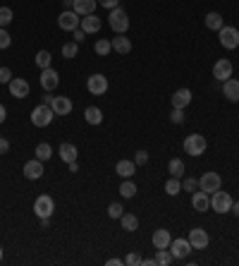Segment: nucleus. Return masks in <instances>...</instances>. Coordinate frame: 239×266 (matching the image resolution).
Listing matches in <instances>:
<instances>
[{"mask_svg": "<svg viewBox=\"0 0 239 266\" xmlns=\"http://www.w3.org/2000/svg\"><path fill=\"white\" fill-rule=\"evenodd\" d=\"M98 5L108 8V10H115V8H120V0H98Z\"/></svg>", "mask_w": 239, "mask_h": 266, "instance_id": "a18cd8bd", "label": "nucleus"}, {"mask_svg": "<svg viewBox=\"0 0 239 266\" xmlns=\"http://www.w3.org/2000/svg\"><path fill=\"white\" fill-rule=\"evenodd\" d=\"M79 53V44L76 41H70V44L62 46V58H76Z\"/></svg>", "mask_w": 239, "mask_h": 266, "instance_id": "c9c22d12", "label": "nucleus"}, {"mask_svg": "<svg viewBox=\"0 0 239 266\" xmlns=\"http://www.w3.org/2000/svg\"><path fill=\"white\" fill-rule=\"evenodd\" d=\"M34 154H36V158H38V161H48V158L53 156V149H50V144H48V142H41V144L36 146V151H34Z\"/></svg>", "mask_w": 239, "mask_h": 266, "instance_id": "473e14b6", "label": "nucleus"}, {"mask_svg": "<svg viewBox=\"0 0 239 266\" xmlns=\"http://www.w3.org/2000/svg\"><path fill=\"white\" fill-rule=\"evenodd\" d=\"M96 5H98V0H74L72 10H74L79 17H86V15H94V12H96Z\"/></svg>", "mask_w": 239, "mask_h": 266, "instance_id": "6ab92c4d", "label": "nucleus"}, {"mask_svg": "<svg viewBox=\"0 0 239 266\" xmlns=\"http://www.w3.org/2000/svg\"><path fill=\"white\" fill-rule=\"evenodd\" d=\"M220 187H222V177L218 175L216 170H210V173H204V175H201V180H198V189H204V192H208V194L218 192Z\"/></svg>", "mask_w": 239, "mask_h": 266, "instance_id": "423d86ee", "label": "nucleus"}, {"mask_svg": "<svg viewBox=\"0 0 239 266\" xmlns=\"http://www.w3.org/2000/svg\"><path fill=\"white\" fill-rule=\"evenodd\" d=\"M115 173H118L120 177H132L134 173H136V163L134 161H118V166H115Z\"/></svg>", "mask_w": 239, "mask_h": 266, "instance_id": "393cba45", "label": "nucleus"}, {"mask_svg": "<svg viewBox=\"0 0 239 266\" xmlns=\"http://www.w3.org/2000/svg\"><path fill=\"white\" fill-rule=\"evenodd\" d=\"M165 192H168L170 197H177V194L182 192V180H180V177H172V175H170V180L165 182Z\"/></svg>", "mask_w": 239, "mask_h": 266, "instance_id": "7c9ffc66", "label": "nucleus"}, {"mask_svg": "<svg viewBox=\"0 0 239 266\" xmlns=\"http://www.w3.org/2000/svg\"><path fill=\"white\" fill-rule=\"evenodd\" d=\"M67 166H70V173H76V170H79V166H76V161H72V163H67Z\"/></svg>", "mask_w": 239, "mask_h": 266, "instance_id": "603ef678", "label": "nucleus"}, {"mask_svg": "<svg viewBox=\"0 0 239 266\" xmlns=\"http://www.w3.org/2000/svg\"><path fill=\"white\" fill-rule=\"evenodd\" d=\"M222 94H225V99L232 101V103H237L239 101V79L230 77L222 82Z\"/></svg>", "mask_w": 239, "mask_h": 266, "instance_id": "f3484780", "label": "nucleus"}, {"mask_svg": "<svg viewBox=\"0 0 239 266\" xmlns=\"http://www.w3.org/2000/svg\"><path fill=\"white\" fill-rule=\"evenodd\" d=\"M196 187H198V180H194V177L182 180V189H184V192H196Z\"/></svg>", "mask_w": 239, "mask_h": 266, "instance_id": "79ce46f5", "label": "nucleus"}, {"mask_svg": "<svg viewBox=\"0 0 239 266\" xmlns=\"http://www.w3.org/2000/svg\"><path fill=\"white\" fill-rule=\"evenodd\" d=\"M153 259H156V264H160V266H170V264H172V261H174L172 252H170L168 247H165V249H158Z\"/></svg>", "mask_w": 239, "mask_h": 266, "instance_id": "c756f323", "label": "nucleus"}, {"mask_svg": "<svg viewBox=\"0 0 239 266\" xmlns=\"http://www.w3.org/2000/svg\"><path fill=\"white\" fill-rule=\"evenodd\" d=\"M76 156H79V151H76V146L72 144V142H62V144H60V158H62L65 163L76 161Z\"/></svg>", "mask_w": 239, "mask_h": 266, "instance_id": "b1692460", "label": "nucleus"}, {"mask_svg": "<svg viewBox=\"0 0 239 266\" xmlns=\"http://www.w3.org/2000/svg\"><path fill=\"white\" fill-rule=\"evenodd\" d=\"M189 103H192V91L189 89H177L172 94V108H182L184 111Z\"/></svg>", "mask_w": 239, "mask_h": 266, "instance_id": "4be33fe9", "label": "nucleus"}, {"mask_svg": "<svg viewBox=\"0 0 239 266\" xmlns=\"http://www.w3.org/2000/svg\"><path fill=\"white\" fill-rule=\"evenodd\" d=\"M232 197H230L228 192H213L210 194V209L216 211V213H228V211H232Z\"/></svg>", "mask_w": 239, "mask_h": 266, "instance_id": "20e7f679", "label": "nucleus"}, {"mask_svg": "<svg viewBox=\"0 0 239 266\" xmlns=\"http://www.w3.org/2000/svg\"><path fill=\"white\" fill-rule=\"evenodd\" d=\"M86 89H88V94H94V96H103V94L108 91V77L100 75V72L91 75V77L86 79Z\"/></svg>", "mask_w": 239, "mask_h": 266, "instance_id": "6e6552de", "label": "nucleus"}, {"mask_svg": "<svg viewBox=\"0 0 239 266\" xmlns=\"http://www.w3.org/2000/svg\"><path fill=\"white\" fill-rule=\"evenodd\" d=\"M10 151V142L5 137H0V154H8Z\"/></svg>", "mask_w": 239, "mask_h": 266, "instance_id": "de8ad7c7", "label": "nucleus"}, {"mask_svg": "<svg viewBox=\"0 0 239 266\" xmlns=\"http://www.w3.org/2000/svg\"><path fill=\"white\" fill-rule=\"evenodd\" d=\"M206 149H208V142L204 134H189L184 139V151L189 156H194V158L201 154H206Z\"/></svg>", "mask_w": 239, "mask_h": 266, "instance_id": "7ed1b4c3", "label": "nucleus"}, {"mask_svg": "<svg viewBox=\"0 0 239 266\" xmlns=\"http://www.w3.org/2000/svg\"><path fill=\"white\" fill-rule=\"evenodd\" d=\"M84 120H86L88 125H100V122H103V113H100V108H96V106H88L86 111H84Z\"/></svg>", "mask_w": 239, "mask_h": 266, "instance_id": "bb28decb", "label": "nucleus"}, {"mask_svg": "<svg viewBox=\"0 0 239 266\" xmlns=\"http://www.w3.org/2000/svg\"><path fill=\"white\" fill-rule=\"evenodd\" d=\"M14 20V15H12L10 8H0V27H5L8 29V24Z\"/></svg>", "mask_w": 239, "mask_h": 266, "instance_id": "e433bc0d", "label": "nucleus"}, {"mask_svg": "<svg viewBox=\"0 0 239 266\" xmlns=\"http://www.w3.org/2000/svg\"><path fill=\"white\" fill-rule=\"evenodd\" d=\"M55 111V115H70L72 113V108H74V103L67 99V96H55L53 101V106H50Z\"/></svg>", "mask_w": 239, "mask_h": 266, "instance_id": "412c9836", "label": "nucleus"}, {"mask_svg": "<svg viewBox=\"0 0 239 266\" xmlns=\"http://www.w3.org/2000/svg\"><path fill=\"white\" fill-rule=\"evenodd\" d=\"M55 118V111L48 106V103H41L32 111V125L34 127H48Z\"/></svg>", "mask_w": 239, "mask_h": 266, "instance_id": "f257e3e1", "label": "nucleus"}, {"mask_svg": "<svg viewBox=\"0 0 239 266\" xmlns=\"http://www.w3.org/2000/svg\"><path fill=\"white\" fill-rule=\"evenodd\" d=\"M120 223H122V228H124L127 233L139 230V216H134V213H122V216H120Z\"/></svg>", "mask_w": 239, "mask_h": 266, "instance_id": "a878e982", "label": "nucleus"}, {"mask_svg": "<svg viewBox=\"0 0 239 266\" xmlns=\"http://www.w3.org/2000/svg\"><path fill=\"white\" fill-rule=\"evenodd\" d=\"M38 82H41V89H46V91H55L58 84H60V75L55 72L53 67H46V70H41Z\"/></svg>", "mask_w": 239, "mask_h": 266, "instance_id": "9b49d317", "label": "nucleus"}, {"mask_svg": "<svg viewBox=\"0 0 239 266\" xmlns=\"http://www.w3.org/2000/svg\"><path fill=\"white\" fill-rule=\"evenodd\" d=\"M50 63H53V56H50L48 51H38V53H36V65L41 67V70L50 67Z\"/></svg>", "mask_w": 239, "mask_h": 266, "instance_id": "f704fd0d", "label": "nucleus"}, {"mask_svg": "<svg viewBox=\"0 0 239 266\" xmlns=\"http://www.w3.org/2000/svg\"><path fill=\"white\" fill-rule=\"evenodd\" d=\"M94 51H96L98 56H108L110 51H112V44H110V39H98L96 46H94Z\"/></svg>", "mask_w": 239, "mask_h": 266, "instance_id": "72a5a7b5", "label": "nucleus"}, {"mask_svg": "<svg viewBox=\"0 0 239 266\" xmlns=\"http://www.w3.org/2000/svg\"><path fill=\"white\" fill-rule=\"evenodd\" d=\"M134 163H136V166H146V163H148V151L139 149V151L134 154Z\"/></svg>", "mask_w": 239, "mask_h": 266, "instance_id": "ea45409f", "label": "nucleus"}, {"mask_svg": "<svg viewBox=\"0 0 239 266\" xmlns=\"http://www.w3.org/2000/svg\"><path fill=\"white\" fill-rule=\"evenodd\" d=\"M206 27L210 29V32H220V29L225 27V22H222V17H220L218 12H208L206 15Z\"/></svg>", "mask_w": 239, "mask_h": 266, "instance_id": "cd10ccee", "label": "nucleus"}, {"mask_svg": "<svg viewBox=\"0 0 239 266\" xmlns=\"http://www.w3.org/2000/svg\"><path fill=\"white\" fill-rule=\"evenodd\" d=\"M189 244H192V249H206L208 242H210V237L204 228H194V230H189Z\"/></svg>", "mask_w": 239, "mask_h": 266, "instance_id": "f8f14e48", "label": "nucleus"}, {"mask_svg": "<svg viewBox=\"0 0 239 266\" xmlns=\"http://www.w3.org/2000/svg\"><path fill=\"white\" fill-rule=\"evenodd\" d=\"M48 225H50V216H48V218H41V228H48Z\"/></svg>", "mask_w": 239, "mask_h": 266, "instance_id": "864d4df0", "label": "nucleus"}, {"mask_svg": "<svg viewBox=\"0 0 239 266\" xmlns=\"http://www.w3.org/2000/svg\"><path fill=\"white\" fill-rule=\"evenodd\" d=\"M120 194H122V197H124V199H132V197H134V194H136V185H134V182H132L130 177H124V182H122V185H120Z\"/></svg>", "mask_w": 239, "mask_h": 266, "instance_id": "2f4dec72", "label": "nucleus"}, {"mask_svg": "<svg viewBox=\"0 0 239 266\" xmlns=\"http://www.w3.org/2000/svg\"><path fill=\"white\" fill-rule=\"evenodd\" d=\"M108 24L115 34H124L130 29V17H127V12L122 10V8H115V10H110Z\"/></svg>", "mask_w": 239, "mask_h": 266, "instance_id": "f03ea898", "label": "nucleus"}, {"mask_svg": "<svg viewBox=\"0 0 239 266\" xmlns=\"http://www.w3.org/2000/svg\"><path fill=\"white\" fill-rule=\"evenodd\" d=\"M151 242L156 249H165V247H170V242H172V235H170V230H165V228H158V230L153 233Z\"/></svg>", "mask_w": 239, "mask_h": 266, "instance_id": "a211bd4d", "label": "nucleus"}, {"mask_svg": "<svg viewBox=\"0 0 239 266\" xmlns=\"http://www.w3.org/2000/svg\"><path fill=\"white\" fill-rule=\"evenodd\" d=\"M0 261H2V249H0Z\"/></svg>", "mask_w": 239, "mask_h": 266, "instance_id": "13d9d810", "label": "nucleus"}, {"mask_svg": "<svg viewBox=\"0 0 239 266\" xmlns=\"http://www.w3.org/2000/svg\"><path fill=\"white\" fill-rule=\"evenodd\" d=\"M142 261H144L142 254H136V252H132V254L124 256V264H130V266H139Z\"/></svg>", "mask_w": 239, "mask_h": 266, "instance_id": "c03bdc74", "label": "nucleus"}, {"mask_svg": "<svg viewBox=\"0 0 239 266\" xmlns=\"http://www.w3.org/2000/svg\"><path fill=\"white\" fill-rule=\"evenodd\" d=\"M53 101H55V96H44V103H48V106H53Z\"/></svg>", "mask_w": 239, "mask_h": 266, "instance_id": "6e6d98bb", "label": "nucleus"}, {"mask_svg": "<svg viewBox=\"0 0 239 266\" xmlns=\"http://www.w3.org/2000/svg\"><path fill=\"white\" fill-rule=\"evenodd\" d=\"M34 211H36V216H38V218H48V216H53V211H55L53 197H48V194L36 197V201H34Z\"/></svg>", "mask_w": 239, "mask_h": 266, "instance_id": "0eeeda50", "label": "nucleus"}, {"mask_svg": "<svg viewBox=\"0 0 239 266\" xmlns=\"http://www.w3.org/2000/svg\"><path fill=\"white\" fill-rule=\"evenodd\" d=\"M12 82V70L10 67H0V84H10Z\"/></svg>", "mask_w": 239, "mask_h": 266, "instance_id": "37998d69", "label": "nucleus"}, {"mask_svg": "<svg viewBox=\"0 0 239 266\" xmlns=\"http://www.w3.org/2000/svg\"><path fill=\"white\" fill-rule=\"evenodd\" d=\"M82 29H84L86 34H98L100 32V17H96V15L82 17Z\"/></svg>", "mask_w": 239, "mask_h": 266, "instance_id": "5701e85b", "label": "nucleus"}, {"mask_svg": "<svg viewBox=\"0 0 239 266\" xmlns=\"http://www.w3.org/2000/svg\"><path fill=\"white\" fill-rule=\"evenodd\" d=\"M142 264H144V266H156V259H144Z\"/></svg>", "mask_w": 239, "mask_h": 266, "instance_id": "5fc2aeb1", "label": "nucleus"}, {"mask_svg": "<svg viewBox=\"0 0 239 266\" xmlns=\"http://www.w3.org/2000/svg\"><path fill=\"white\" fill-rule=\"evenodd\" d=\"M218 34H220V46H222V48H228V51L239 48V32L234 27H222Z\"/></svg>", "mask_w": 239, "mask_h": 266, "instance_id": "1a4fd4ad", "label": "nucleus"}, {"mask_svg": "<svg viewBox=\"0 0 239 266\" xmlns=\"http://www.w3.org/2000/svg\"><path fill=\"white\" fill-rule=\"evenodd\" d=\"M170 252H172L174 261H182V259H186L189 256V252H192V244H189V240L186 237H177V240H172L170 242V247H168Z\"/></svg>", "mask_w": 239, "mask_h": 266, "instance_id": "9d476101", "label": "nucleus"}, {"mask_svg": "<svg viewBox=\"0 0 239 266\" xmlns=\"http://www.w3.org/2000/svg\"><path fill=\"white\" fill-rule=\"evenodd\" d=\"M58 27H60L62 32H74L76 27H82V17H79L74 10H62L60 17H58Z\"/></svg>", "mask_w": 239, "mask_h": 266, "instance_id": "39448f33", "label": "nucleus"}, {"mask_svg": "<svg viewBox=\"0 0 239 266\" xmlns=\"http://www.w3.org/2000/svg\"><path fill=\"white\" fill-rule=\"evenodd\" d=\"M168 173L172 177H182L184 175V161H182V158H172V161L168 163Z\"/></svg>", "mask_w": 239, "mask_h": 266, "instance_id": "c85d7f7f", "label": "nucleus"}, {"mask_svg": "<svg viewBox=\"0 0 239 266\" xmlns=\"http://www.w3.org/2000/svg\"><path fill=\"white\" fill-rule=\"evenodd\" d=\"M122 213H124V209L120 206L118 201H112V204H110V206H108V216H110V218H120Z\"/></svg>", "mask_w": 239, "mask_h": 266, "instance_id": "58836bf2", "label": "nucleus"}, {"mask_svg": "<svg viewBox=\"0 0 239 266\" xmlns=\"http://www.w3.org/2000/svg\"><path fill=\"white\" fill-rule=\"evenodd\" d=\"M106 264H108V266H118V264H124V259H120V256H115V259H108Z\"/></svg>", "mask_w": 239, "mask_h": 266, "instance_id": "09e8293b", "label": "nucleus"}, {"mask_svg": "<svg viewBox=\"0 0 239 266\" xmlns=\"http://www.w3.org/2000/svg\"><path fill=\"white\" fill-rule=\"evenodd\" d=\"M72 36H74V41H76V44H82V41H84V36H86V32H84L82 27H76L74 32H72Z\"/></svg>", "mask_w": 239, "mask_h": 266, "instance_id": "49530a36", "label": "nucleus"}, {"mask_svg": "<svg viewBox=\"0 0 239 266\" xmlns=\"http://www.w3.org/2000/svg\"><path fill=\"white\" fill-rule=\"evenodd\" d=\"M170 120H172L174 125H182V122H184V111H182V108H172V113H170Z\"/></svg>", "mask_w": 239, "mask_h": 266, "instance_id": "a19ab883", "label": "nucleus"}, {"mask_svg": "<svg viewBox=\"0 0 239 266\" xmlns=\"http://www.w3.org/2000/svg\"><path fill=\"white\" fill-rule=\"evenodd\" d=\"M110 44H112V51L120 53V56H127V53L132 51V41L124 36V34H118L115 39H110Z\"/></svg>", "mask_w": 239, "mask_h": 266, "instance_id": "aec40b11", "label": "nucleus"}, {"mask_svg": "<svg viewBox=\"0 0 239 266\" xmlns=\"http://www.w3.org/2000/svg\"><path fill=\"white\" fill-rule=\"evenodd\" d=\"M5 118H8V108H5V106L0 103V125L5 122Z\"/></svg>", "mask_w": 239, "mask_h": 266, "instance_id": "8fccbe9b", "label": "nucleus"}, {"mask_svg": "<svg viewBox=\"0 0 239 266\" xmlns=\"http://www.w3.org/2000/svg\"><path fill=\"white\" fill-rule=\"evenodd\" d=\"M232 211H234V216L239 218V201H234V204H232Z\"/></svg>", "mask_w": 239, "mask_h": 266, "instance_id": "4d7b16f0", "label": "nucleus"}, {"mask_svg": "<svg viewBox=\"0 0 239 266\" xmlns=\"http://www.w3.org/2000/svg\"><path fill=\"white\" fill-rule=\"evenodd\" d=\"M72 5H74V0H62V8L65 10H72Z\"/></svg>", "mask_w": 239, "mask_h": 266, "instance_id": "3c124183", "label": "nucleus"}, {"mask_svg": "<svg viewBox=\"0 0 239 266\" xmlns=\"http://www.w3.org/2000/svg\"><path fill=\"white\" fill-rule=\"evenodd\" d=\"M213 77L218 82H225V79L232 77V63H230L228 58H220L216 65H213Z\"/></svg>", "mask_w": 239, "mask_h": 266, "instance_id": "ddd939ff", "label": "nucleus"}, {"mask_svg": "<svg viewBox=\"0 0 239 266\" xmlns=\"http://www.w3.org/2000/svg\"><path fill=\"white\" fill-rule=\"evenodd\" d=\"M12 46V36L8 34L5 27H0V51H5V48H10Z\"/></svg>", "mask_w": 239, "mask_h": 266, "instance_id": "4c0bfd02", "label": "nucleus"}, {"mask_svg": "<svg viewBox=\"0 0 239 266\" xmlns=\"http://www.w3.org/2000/svg\"><path fill=\"white\" fill-rule=\"evenodd\" d=\"M41 175H44V161L34 158V161H26V163H24V177H26V180H38Z\"/></svg>", "mask_w": 239, "mask_h": 266, "instance_id": "dca6fc26", "label": "nucleus"}, {"mask_svg": "<svg viewBox=\"0 0 239 266\" xmlns=\"http://www.w3.org/2000/svg\"><path fill=\"white\" fill-rule=\"evenodd\" d=\"M192 206H194V211H198V213L208 211V209H210V194H208V192H204V189L192 192Z\"/></svg>", "mask_w": 239, "mask_h": 266, "instance_id": "4468645a", "label": "nucleus"}, {"mask_svg": "<svg viewBox=\"0 0 239 266\" xmlns=\"http://www.w3.org/2000/svg\"><path fill=\"white\" fill-rule=\"evenodd\" d=\"M10 94L14 96V99H26V96H29V82H26L24 77H12Z\"/></svg>", "mask_w": 239, "mask_h": 266, "instance_id": "2eb2a0df", "label": "nucleus"}]
</instances>
